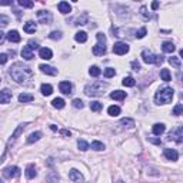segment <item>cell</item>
<instances>
[{
  "label": "cell",
  "instance_id": "obj_1",
  "mask_svg": "<svg viewBox=\"0 0 183 183\" xmlns=\"http://www.w3.org/2000/svg\"><path fill=\"white\" fill-rule=\"evenodd\" d=\"M10 76L12 79L19 84H29V80L33 77V70L29 66H26L23 63L17 62L12 64L10 67Z\"/></svg>",
  "mask_w": 183,
  "mask_h": 183
},
{
  "label": "cell",
  "instance_id": "obj_11",
  "mask_svg": "<svg viewBox=\"0 0 183 183\" xmlns=\"http://www.w3.org/2000/svg\"><path fill=\"white\" fill-rule=\"evenodd\" d=\"M142 59H143V62L147 63V64H152V63H154V60H156V54H153L150 50H143L142 52Z\"/></svg>",
  "mask_w": 183,
  "mask_h": 183
},
{
  "label": "cell",
  "instance_id": "obj_33",
  "mask_svg": "<svg viewBox=\"0 0 183 183\" xmlns=\"http://www.w3.org/2000/svg\"><path fill=\"white\" fill-rule=\"evenodd\" d=\"M160 77H162V80H165V82H170L172 80L170 72L167 70V69H162V70H160Z\"/></svg>",
  "mask_w": 183,
  "mask_h": 183
},
{
  "label": "cell",
  "instance_id": "obj_16",
  "mask_svg": "<svg viewBox=\"0 0 183 183\" xmlns=\"http://www.w3.org/2000/svg\"><path fill=\"white\" fill-rule=\"evenodd\" d=\"M39 69H40L43 73H46V75H50V76H56V75H57V69H54V67L49 66V64H40Z\"/></svg>",
  "mask_w": 183,
  "mask_h": 183
},
{
  "label": "cell",
  "instance_id": "obj_14",
  "mask_svg": "<svg viewBox=\"0 0 183 183\" xmlns=\"http://www.w3.org/2000/svg\"><path fill=\"white\" fill-rule=\"evenodd\" d=\"M25 175H26V177H27V179H34V177L37 176V170H36V166H34L33 163L27 165Z\"/></svg>",
  "mask_w": 183,
  "mask_h": 183
},
{
  "label": "cell",
  "instance_id": "obj_12",
  "mask_svg": "<svg viewBox=\"0 0 183 183\" xmlns=\"http://www.w3.org/2000/svg\"><path fill=\"white\" fill-rule=\"evenodd\" d=\"M163 154H165V158H166L167 160H173V162H175V160L179 159V153H177L175 149H169V147H167V149L163 150Z\"/></svg>",
  "mask_w": 183,
  "mask_h": 183
},
{
  "label": "cell",
  "instance_id": "obj_47",
  "mask_svg": "<svg viewBox=\"0 0 183 183\" xmlns=\"http://www.w3.org/2000/svg\"><path fill=\"white\" fill-rule=\"evenodd\" d=\"M73 106H75L76 109H83L84 107V103L80 99H75V100H73Z\"/></svg>",
  "mask_w": 183,
  "mask_h": 183
},
{
  "label": "cell",
  "instance_id": "obj_43",
  "mask_svg": "<svg viewBox=\"0 0 183 183\" xmlns=\"http://www.w3.org/2000/svg\"><path fill=\"white\" fill-rule=\"evenodd\" d=\"M17 3L20 4L21 7H27V9H30V7H33V6H34L33 2H27V0H19Z\"/></svg>",
  "mask_w": 183,
  "mask_h": 183
},
{
  "label": "cell",
  "instance_id": "obj_57",
  "mask_svg": "<svg viewBox=\"0 0 183 183\" xmlns=\"http://www.w3.org/2000/svg\"><path fill=\"white\" fill-rule=\"evenodd\" d=\"M3 40H4V33L2 32V30H0V43L3 42Z\"/></svg>",
  "mask_w": 183,
  "mask_h": 183
},
{
  "label": "cell",
  "instance_id": "obj_48",
  "mask_svg": "<svg viewBox=\"0 0 183 183\" xmlns=\"http://www.w3.org/2000/svg\"><path fill=\"white\" fill-rule=\"evenodd\" d=\"M0 23L3 26H7L9 23H10V19H9L6 14H0Z\"/></svg>",
  "mask_w": 183,
  "mask_h": 183
},
{
  "label": "cell",
  "instance_id": "obj_37",
  "mask_svg": "<svg viewBox=\"0 0 183 183\" xmlns=\"http://www.w3.org/2000/svg\"><path fill=\"white\" fill-rule=\"evenodd\" d=\"M88 13H83V14H82V16L80 17H77V20H76V23L75 25H77V26H80V25H86V23H88Z\"/></svg>",
  "mask_w": 183,
  "mask_h": 183
},
{
  "label": "cell",
  "instance_id": "obj_9",
  "mask_svg": "<svg viewBox=\"0 0 183 183\" xmlns=\"http://www.w3.org/2000/svg\"><path fill=\"white\" fill-rule=\"evenodd\" d=\"M37 19L40 23L43 25H49L52 21V13L50 12H46V10H39L37 12Z\"/></svg>",
  "mask_w": 183,
  "mask_h": 183
},
{
  "label": "cell",
  "instance_id": "obj_59",
  "mask_svg": "<svg viewBox=\"0 0 183 183\" xmlns=\"http://www.w3.org/2000/svg\"><path fill=\"white\" fill-rule=\"evenodd\" d=\"M117 183H125V182H123V180H119V182H117Z\"/></svg>",
  "mask_w": 183,
  "mask_h": 183
},
{
  "label": "cell",
  "instance_id": "obj_10",
  "mask_svg": "<svg viewBox=\"0 0 183 183\" xmlns=\"http://www.w3.org/2000/svg\"><path fill=\"white\" fill-rule=\"evenodd\" d=\"M69 179L75 183H82L83 182V175H82L77 169H72V170L69 172Z\"/></svg>",
  "mask_w": 183,
  "mask_h": 183
},
{
  "label": "cell",
  "instance_id": "obj_21",
  "mask_svg": "<svg viewBox=\"0 0 183 183\" xmlns=\"http://www.w3.org/2000/svg\"><path fill=\"white\" fill-rule=\"evenodd\" d=\"M59 89H60V91L62 93H64V95H70L72 93V83L70 82H60V84H59Z\"/></svg>",
  "mask_w": 183,
  "mask_h": 183
},
{
  "label": "cell",
  "instance_id": "obj_52",
  "mask_svg": "<svg viewBox=\"0 0 183 183\" xmlns=\"http://www.w3.org/2000/svg\"><path fill=\"white\" fill-rule=\"evenodd\" d=\"M27 46H29V47H30V49H32V50H34V49H37V47H39L37 42H33V40H30V42H29V45H27Z\"/></svg>",
  "mask_w": 183,
  "mask_h": 183
},
{
  "label": "cell",
  "instance_id": "obj_2",
  "mask_svg": "<svg viewBox=\"0 0 183 183\" xmlns=\"http://www.w3.org/2000/svg\"><path fill=\"white\" fill-rule=\"evenodd\" d=\"M173 95H175V90L172 88H163L160 90L156 91L154 95V103L156 104H167L170 103L172 99H173Z\"/></svg>",
  "mask_w": 183,
  "mask_h": 183
},
{
  "label": "cell",
  "instance_id": "obj_32",
  "mask_svg": "<svg viewBox=\"0 0 183 183\" xmlns=\"http://www.w3.org/2000/svg\"><path fill=\"white\" fill-rule=\"evenodd\" d=\"M52 104H53V107H56V109H63L64 107V100H63L62 97H56V99H53Z\"/></svg>",
  "mask_w": 183,
  "mask_h": 183
},
{
  "label": "cell",
  "instance_id": "obj_42",
  "mask_svg": "<svg viewBox=\"0 0 183 183\" xmlns=\"http://www.w3.org/2000/svg\"><path fill=\"white\" fill-rule=\"evenodd\" d=\"M49 39H52V40H60L62 39V32H52V33L49 34Z\"/></svg>",
  "mask_w": 183,
  "mask_h": 183
},
{
  "label": "cell",
  "instance_id": "obj_56",
  "mask_svg": "<svg viewBox=\"0 0 183 183\" xmlns=\"http://www.w3.org/2000/svg\"><path fill=\"white\" fill-rule=\"evenodd\" d=\"M158 7H159V2H153V3H152V9H153V10H156Z\"/></svg>",
  "mask_w": 183,
  "mask_h": 183
},
{
  "label": "cell",
  "instance_id": "obj_27",
  "mask_svg": "<svg viewBox=\"0 0 183 183\" xmlns=\"http://www.w3.org/2000/svg\"><path fill=\"white\" fill-rule=\"evenodd\" d=\"M75 40L77 43H86V40H88V34H86V32H77V33L75 34Z\"/></svg>",
  "mask_w": 183,
  "mask_h": 183
},
{
  "label": "cell",
  "instance_id": "obj_41",
  "mask_svg": "<svg viewBox=\"0 0 183 183\" xmlns=\"http://www.w3.org/2000/svg\"><path fill=\"white\" fill-rule=\"evenodd\" d=\"M77 147H79V149L82 150V152H86V150H88L89 147H90V146H89L88 142H84V140H79V142H77Z\"/></svg>",
  "mask_w": 183,
  "mask_h": 183
},
{
  "label": "cell",
  "instance_id": "obj_5",
  "mask_svg": "<svg viewBox=\"0 0 183 183\" xmlns=\"http://www.w3.org/2000/svg\"><path fill=\"white\" fill-rule=\"evenodd\" d=\"M129 45L127 43H123V42H117L113 45V53L119 54V56H123V54H126L127 52H129Z\"/></svg>",
  "mask_w": 183,
  "mask_h": 183
},
{
  "label": "cell",
  "instance_id": "obj_46",
  "mask_svg": "<svg viewBox=\"0 0 183 183\" xmlns=\"http://www.w3.org/2000/svg\"><path fill=\"white\" fill-rule=\"evenodd\" d=\"M140 14L145 17V19H150V13L147 12V7H146V6H142L140 7Z\"/></svg>",
  "mask_w": 183,
  "mask_h": 183
},
{
  "label": "cell",
  "instance_id": "obj_18",
  "mask_svg": "<svg viewBox=\"0 0 183 183\" xmlns=\"http://www.w3.org/2000/svg\"><path fill=\"white\" fill-rule=\"evenodd\" d=\"M165 130H166V126L163 125V123H156V125H153V127H152V132H153L154 136L163 134L165 133Z\"/></svg>",
  "mask_w": 183,
  "mask_h": 183
},
{
  "label": "cell",
  "instance_id": "obj_54",
  "mask_svg": "<svg viewBox=\"0 0 183 183\" xmlns=\"http://www.w3.org/2000/svg\"><path fill=\"white\" fill-rule=\"evenodd\" d=\"M60 133H62L63 136H67V137H70V136H72L70 130H67V129H63V130H60Z\"/></svg>",
  "mask_w": 183,
  "mask_h": 183
},
{
  "label": "cell",
  "instance_id": "obj_34",
  "mask_svg": "<svg viewBox=\"0 0 183 183\" xmlns=\"http://www.w3.org/2000/svg\"><path fill=\"white\" fill-rule=\"evenodd\" d=\"M91 149L96 150V152H100V150H104V145L99 140H95L91 142Z\"/></svg>",
  "mask_w": 183,
  "mask_h": 183
},
{
  "label": "cell",
  "instance_id": "obj_31",
  "mask_svg": "<svg viewBox=\"0 0 183 183\" xmlns=\"http://www.w3.org/2000/svg\"><path fill=\"white\" fill-rule=\"evenodd\" d=\"M169 63H170L172 66H175L176 69H180V67H182L180 57H176V56H172V57H169Z\"/></svg>",
  "mask_w": 183,
  "mask_h": 183
},
{
  "label": "cell",
  "instance_id": "obj_3",
  "mask_svg": "<svg viewBox=\"0 0 183 183\" xmlns=\"http://www.w3.org/2000/svg\"><path fill=\"white\" fill-rule=\"evenodd\" d=\"M107 88L106 83H102V82H95L91 84H88L84 88V93L88 96H102L104 93V89Z\"/></svg>",
  "mask_w": 183,
  "mask_h": 183
},
{
  "label": "cell",
  "instance_id": "obj_61",
  "mask_svg": "<svg viewBox=\"0 0 183 183\" xmlns=\"http://www.w3.org/2000/svg\"><path fill=\"white\" fill-rule=\"evenodd\" d=\"M0 82H2V80H0Z\"/></svg>",
  "mask_w": 183,
  "mask_h": 183
},
{
  "label": "cell",
  "instance_id": "obj_39",
  "mask_svg": "<svg viewBox=\"0 0 183 183\" xmlns=\"http://www.w3.org/2000/svg\"><path fill=\"white\" fill-rule=\"evenodd\" d=\"M120 125H123L125 127H133V126H134V120H133V119H122Z\"/></svg>",
  "mask_w": 183,
  "mask_h": 183
},
{
  "label": "cell",
  "instance_id": "obj_29",
  "mask_svg": "<svg viewBox=\"0 0 183 183\" xmlns=\"http://www.w3.org/2000/svg\"><path fill=\"white\" fill-rule=\"evenodd\" d=\"M34 97L33 95H29V93H21V95H19V102L20 103H29V102H32Z\"/></svg>",
  "mask_w": 183,
  "mask_h": 183
},
{
  "label": "cell",
  "instance_id": "obj_22",
  "mask_svg": "<svg viewBox=\"0 0 183 183\" xmlns=\"http://www.w3.org/2000/svg\"><path fill=\"white\" fill-rule=\"evenodd\" d=\"M46 183H59V175L56 172H49L46 175Z\"/></svg>",
  "mask_w": 183,
  "mask_h": 183
},
{
  "label": "cell",
  "instance_id": "obj_38",
  "mask_svg": "<svg viewBox=\"0 0 183 183\" xmlns=\"http://www.w3.org/2000/svg\"><path fill=\"white\" fill-rule=\"evenodd\" d=\"M102 107H103V104L100 103V102H91L90 103V109L93 110V112H100Z\"/></svg>",
  "mask_w": 183,
  "mask_h": 183
},
{
  "label": "cell",
  "instance_id": "obj_25",
  "mask_svg": "<svg viewBox=\"0 0 183 183\" xmlns=\"http://www.w3.org/2000/svg\"><path fill=\"white\" fill-rule=\"evenodd\" d=\"M110 97L115 100H125L126 99V91H122V90H115L110 93Z\"/></svg>",
  "mask_w": 183,
  "mask_h": 183
},
{
  "label": "cell",
  "instance_id": "obj_30",
  "mask_svg": "<svg viewBox=\"0 0 183 183\" xmlns=\"http://www.w3.org/2000/svg\"><path fill=\"white\" fill-rule=\"evenodd\" d=\"M122 83H123V86H127V88H133L134 84H136V80H134L133 77L127 76V77H125V79L122 80Z\"/></svg>",
  "mask_w": 183,
  "mask_h": 183
},
{
  "label": "cell",
  "instance_id": "obj_19",
  "mask_svg": "<svg viewBox=\"0 0 183 183\" xmlns=\"http://www.w3.org/2000/svg\"><path fill=\"white\" fill-rule=\"evenodd\" d=\"M57 9L62 14H67V13L72 12V6L67 3V2H60V3L57 4Z\"/></svg>",
  "mask_w": 183,
  "mask_h": 183
},
{
  "label": "cell",
  "instance_id": "obj_60",
  "mask_svg": "<svg viewBox=\"0 0 183 183\" xmlns=\"http://www.w3.org/2000/svg\"><path fill=\"white\" fill-rule=\"evenodd\" d=\"M0 183H3V180H2V179H0Z\"/></svg>",
  "mask_w": 183,
  "mask_h": 183
},
{
  "label": "cell",
  "instance_id": "obj_17",
  "mask_svg": "<svg viewBox=\"0 0 183 183\" xmlns=\"http://www.w3.org/2000/svg\"><path fill=\"white\" fill-rule=\"evenodd\" d=\"M21 57L25 59V60H32V59L34 57L33 50L30 49L29 46H25V47L21 49Z\"/></svg>",
  "mask_w": 183,
  "mask_h": 183
},
{
  "label": "cell",
  "instance_id": "obj_50",
  "mask_svg": "<svg viewBox=\"0 0 183 183\" xmlns=\"http://www.w3.org/2000/svg\"><path fill=\"white\" fill-rule=\"evenodd\" d=\"M147 140L154 143V145H160V143H162V140H160V139H156V137H147Z\"/></svg>",
  "mask_w": 183,
  "mask_h": 183
},
{
  "label": "cell",
  "instance_id": "obj_58",
  "mask_svg": "<svg viewBox=\"0 0 183 183\" xmlns=\"http://www.w3.org/2000/svg\"><path fill=\"white\" fill-rule=\"evenodd\" d=\"M50 129L53 130V132H56V130H57V126H54V125H50Z\"/></svg>",
  "mask_w": 183,
  "mask_h": 183
},
{
  "label": "cell",
  "instance_id": "obj_23",
  "mask_svg": "<svg viewBox=\"0 0 183 183\" xmlns=\"http://www.w3.org/2000/svg\"><path fill=\"white\" fill-rule=\"evenodd\" d=\"M23 30H25L26 33H34L36 30H37V26H36V23L34 21H27L25 25V27H23Z\"/></svg>",
  "mask_w": 183,
  "mask_h": 183
},
{
  "label": "cell",
  "instance_id": "obj_8",
  "mask_svg": "<svg viewBox=\"0 0 183 183\" xmlns=\"http://www.w3.org/2000/svg\"><path fill=\"white\" fill-rule=\"evenodd\" d=\"M26 126H27V123H23V125H20V126H19V127H17L16 130H14V133L12 134V137H10V139H9V142H7V149H10V146H13V145H14V142L17 140V137H19V134H20L21 132L25 130V127H26Z\"/></svg>",
  "mask_w": 183,
  "mask_h": 183
},
{
  "label": "cell",
  "instance_id": "obj_6",
  "mask_svg": "<svg viewBox=\"0 0 183 183\" xmlns=\"http://www.w3.org/2000/svg\"><path fill=\"white\" fill-rule=\"evenodd\" d=\"M19 175H20V169L17 166H9L3 170V177H6V179H13Z\"/></svg>",
  "mask_w": 183,
  "mask_h": 183
},
{
  "label": "cell",
  "instance_id": "obj_40",
  "mask_svg": "<svg viewBox=\"0 0 183 183\" xmlns=\"http://www.w3.org/2000/svg\"><path fill=\"white\" fill-rule=\"evenodd\" d=\"M103 75H104V77H113V76L116 75V70L113 69V67H107V69H104V72H103Z\"/></svg>",
  "mask_w": 183,
  "mask_h": 183
},
{
  "label": "cell",
  "instance_id": "obj_35",
  "mask_svg": "<svg viewBox=\"0 0 183 183\" xmlns=\"http://www.w3.org/2000/svg\"><path fill=\"white\" fill-rule=\"evenodd\" d=\"M100 73H102V70H100L97 66H91L90 69H89V75H90L91 77H97V76H100Z\"/></svg>",
  "mask_w": 183,
  "mask_h": 183
},
{
  "label": "cell",
  "instance_id": "obj_20",
  "mask_svg": "<svg viewBox=\"0 0 183 183\" xmlns=\"http://www.w3.org/2000/svg\"><path fill=\"white\" fill-rule=\"evenodd\" d=\"M39 56H40V59H43V60H50L52 56H53V53H52V50L47 49V47H42V49L39 50Z\"/></svg>",
  "mask_w": 183,
  "mask_h": 183
},
{
  "label": "cell",
  "instance_id": "obj_36",
  "mask_svg": "<svg viewBox=\"0 0 183 183\" xmlns=\"http://www.w3.org/2000/svg\"><path fill=\"white\" fill-rule=\"evenodd\" d=\"M107 113L110 116H117V115H120V107L119 106H110L107 109Z\"/></svg>",
  "mask_w": 183,
  "mask_h": 183
},
{
  "label": "cell",
  "instance_id": "obj_4",
  "mask_svg": "<svg viewBox=\"0 0 183 183\" xmlns=\"http://www.w3.org/2000/svg\"><path fill=\"white\" fill-rule=\"evenodd\" d=\"M96 39H97V45L93 46L91 52L95 56H103L106 53V36L103 33H97Z\"/></svg>",
  "mask_w": 183,
  "mask_h": 183
},
{
  "label": "cell",
  "instance_id": "obj_26",
  "mask_svg": "<svg viewBox=\"0 0 183 183\" xmlns=\"http://www.w3.org/2000/svg\"><path fill=\"white\" fill-rule=\"evenodd\" d=\"M162 49H163L165 53H173V52L176 50V47H175V45H173L172 42H165L162 45Z\"/></svg>",
  "mask_w": 183,
  "mask_h": 183
},
{
  "label": "cell",
  "instance_id": "obj_51",
  "mask_svg": "<svg viewBox=\"0 0 183 183\" xmlns=\"http://www.w3.org/2000/svg\"><path fill=\"white\" fill-rule=\"evenodd\" d=\"M132 67H133V70H136V72L140 70V64H139V62H136V60L132 62Z\"/></svg>",
  "mask_w": 183,
  "mask_h": 183
},
{
  "label": "cell",
  "instance_id": "obj_45",
  "mask_svg": "<svg viewBox=\"0 0 183 183\" xmlns=\"http://www.w3.org/2000/svg\"><path fill=\"white\" fill-rule=\"evenodd\" d=\"M146 33H147V30H146V27H142V29H139L136 32V37L137 39H143L146 36Z\"/></svg>",
  "mask_w": 183,
  "mask_h": 183
},
{
  "label": "cell",
  "instance_id": "obj_24",
  "mask_svg": "<svg viewBox=\"0 0 183 183\" xmlns=\"http://www.w3.org/2000/svg\"><path fill=\"white\" fill-rule=\"evenodd\" d=\"M42 136H43V133L42 132H34V133H30L29 134V137H27V143H34V142H37V140H40L42 139Z\"/></svg>",
  "mask_w": 183,
  "mask_h": 183
},
{
  "label": "cell",
  "instance_id": "obj_53",
  "mask_svg": "<svg viewBox=\"0 0 183 183\" xmlns=\"http://www.w3.org/2000/svg\"><path fill=\"white\" fill-rule=\"evenodd\" d=\"M162 63H163V56H158V54H156V60H154V64L160 66Z\"/></svg>",
  "mask_w": 183,
  "mask_h": 183
},
{
  "label": "cell",
  "instance_id": "obj_7",
  "mask_svg": "<svg viewBox=\"0 0 183 183\" xmlns=\"http://www.w3.org/2000/svg\"><path fill=\"white\" fill-rule=\"evenodd\" d=\"M169 140H175L177 142V143H182L183 142V129L182 127H176V129H173L169 133Z\"/></svg>",
  "mask_w": 183,
  "mask_h": 183
},
{
  "label": "cell",
  "instance_id": "obj_44",
  "mask_svg": "<svg viewBox=\"0 0 183 183\" xmlns=\"http://www.w3.org/2000/svg\"><path fill=\"white\" fill-rule=\"evenodd\" d=\"M182 112H183V104L182 103L176 104L175 109H173V115H175V116H179V115H182Z\"/></svg>",
  "mask_w": 183,
  "mask_h": 183
},
{
  "label": "cell",
  "instance_id": "obj_55",
  "mask_svg": "<svg viewBox=\"0 0 183 183\" xmlns=\"http://www.w3.org/2000/svg\"><path fill=\"white\" fill-rule=\"evenodd\" d=\"M13 2H0V6H12Z\"/></svg>",
  "mask_w": 183,
  "mask_h": 183
},
{
  "label": "cell",
  "instance_id": "obj_28",
  "mask_svg": "<svg viewBox=\"0 0 183 183\" xmlns=\"http://www.w3.org/2000/svg\"><path fill=\"white\" fill-rule=\"evenodd\" d=\"M40 91H42L43 96H50L52 93H53V88H52V84H42V88H40Z\"/></svg>",
  "mask_w": 183,
  "mask_h": 183
},
{
  "label": "cell",
  "instance_id": "obj_15",
  "mask_svg": "<svg viewBox=\"0 0 183 183\" xmlns=\"http://www.w3.org/2000/svg\"><path fill=\"white\" fill-rule=\"evenodd\" d=\"M12 99V91L9 90V89H3V90H0V103H9Z\"/></svg>",
  "mask_w": 183,
  "mask_h": 183
},
{
  "label": "cell",
  "instance_id": "obj_49",
  "mask_svg": "<svg viewBox=\"0 0 183 183\" xmlns=\"http://www.w3.org/2000/svg\"><path fill=\"white\" fill-rule=\"evenodd\" d=\"M7 63V54L2 53L0 54V64H6Z\"/></svg>",
  "mask_w": 183,
  "mask_h": 183
},
{
  "label": "cell",
  "instance_id": "obj_13",
  "mask_svg": "<svg viewBox=\"0 0 183 183\" xmlns=\"http://www.w3.org/2000/svg\"><path fill=\"white\" fill-rule=\"evenodd\" d=\"M6 39H7L9 42H12V43H19L21 40L20 34H19L17 30H10V32L6 34Z\"/></svg>",
  "mask_w": 183,
  "mask_h": 183
}]
</instances>
